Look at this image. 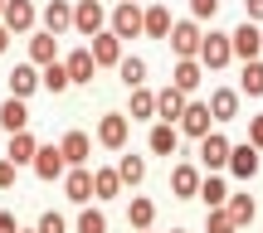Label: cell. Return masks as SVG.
I'll use <instances>...</instances> for the list:
<instances>
[{"instance_id": "74e56055", "label": "cell", "mask_w": 263, "mask_h": 233, "mask_svg": "<svg viewBox=\"0 0 263 233\" xmlns=\"http://www.w3.org/2000/svg\"><path fill=\"white\" fill-rule=\"evenodd\" d=\"M34 233H68V219L54 214V209H44V214H39V224H34Z\"/></svg>"}, {"instance_id": "d4e9b609", "label": "cell", "mask_w": 263, "mask_h": 233, "mask_svg": "<svg viewBox=\"0 0 263 233\" xmlns=\"http://www.w3.org/2000/svg\"><path fill=\"white\" fill-rule=\"evenodd\" d=\"M180 112H185V93H180V88H161L156 93V121H171V126H176Z\"/></svg>"}, {"instance_id": "484cf974", "label": "cell", "mask_w": 263, "mask_h": 233, "mask_svg": "<svg viewBox=\"0 0 263 233\" xmlns=\"http://www.w3.org/2000/svg\"><path fill=\"white\" fill-rule=\"evenodd\" d=\"M195 199H205V209H219L229 199V185L219 180V170H210V175H200V189H195Z\"/></svg>"}, {"instance_id": "52a82bcc", "label": "cell", "mask_w": 263, "mask_h": 233, "mask_svg": "<svg viewBox=\"0 0 263 233\" xmlns=\"http://www.w3.org/2000/svg\"><path fill=\"white\" fill-rule=\"evenodd\" d=\"M88 54H93L98 68H117V58H122L127 49H122V39H117L112 29H98V34L88 39Z\"/></svg>"}, {"instance_id": "7dc6e473", "label": "cell", "mask_w": 263, "mask_h": 233, "mask_svg": "<svg viewBox=\"0 0 263 233\" xmlns=\"http://www.w3.org/2000/svg\"><path fill=\"white\" fill-rule=\"evenodd\" d=\"M137 233H151V228H137Z\"/></svg>"}, {"instance_id": "f6af8a7d", "label": "cell", "mask_w": 263, "mask_h": 233, "mask_svg": "<svg viewBox=\"0 0 263 233\" xmlns=\"http://www.w3.org/2000/svg\"><path fill=\"white\" fill-rule=\"evenodd\" d=\"M20 233H34V228H20Z\"/></svg>"}, {"instance_id": "d6986e66", "label": "cell", "mask_w": 263, "mask_h": 233, "mask_svg": "<svg viewBox=\"0 0 263 233\" xmlns=\"http://www.w3.org/2000/svg\"><path fill=\"white\" fill-rule=\"evenodd\" d=\"M59 151H64L68 165H88V160H93V136H88V131H64Z\"/></svg>"}, {"instance_id": "836d02e7", "label": "cell", "mask_w": 263, "mask_h": 233, "mask_svg": "<svg viewBox=\"0 0 263 233\" xmlns=\"http://www.w3.org/2000/svg\"><path fill=\"white\" fill-rule=\"evenodd\" d=\"M127 93H132V121H146V117H156V93H151V88L146 83H141V88H127Z\"/></svg>"}, {"instance_id": "7c38bea8", "label": "cell", "mask_w": 263, "mask_h": 233, "mask_svg": "<svg viewBox=\"0 0 263 233\" xmlns=\"http://www.w3.org/2000/svg\"><path fill=\"white\" fill-rule=\"evenodd\" d=\"M229 49H234V58H244V63H249V58H258L263 54V29L254 25V19H244V25L229 34Z\"/></svg>"}, {"instance_id": "44dd1931", "label": "cell", "mask_w": 263, "mask_h": 233, "mask_svg": "<svg viewBox=\"0 0 263 233\" xmlns=\"http://www.w3.org/2000/svg\"><path fill=\"white\" fill-rule=\"evenodd\" d=\"M146 151H151V156H176V151H180V131L176 126H171V121H156V126H151V136H146Z\"/></svg>"}, {"instance_id": "cb8c5ba5", "label": "cell", "mask_w": 263, "mask_h": 233, "mask_svg": "<svg viewBox=\"0 0 263 233\" xmlns=\"http://www.w3.org/2000/svg\"><path fill=\"white\" fill-rule=\"evenodd\" d=\"M141 34L146 39H166L171 34V5H146L141 10Z\"/></svg>"}, {"instance_id": "ac0fdd59", "label": "cell", "mask_w": 263, "mask_h": 233, "mask_svg": "<svg viewBox=\"0 0 263 233\" xmlns=\"http://www.w3.org/2000/svg\"><path fill=\"white\" fill-rule=\"evenodd\" d=\"M239 102H244L239 88H215L205 107H210V117H215V121H239Z\"/></svg>"}, {"instance_id": "4316f807", "label": "cell", "mask_w": 263, "mask_h": 233, "mask_svg": "<svg viewBox=\"0 0 263 233\" xmlns=\"http://www.w3.org/2000/svg\"><path fill=\"white\" fill-rule=\"evenodd\" d=\"M224 209H229V219H234L239 228H249V224L258 219V199H254V195H229Z\"/></svg>"}, {"instance_id": "83f0119b", "label": "cell", "mask_w": 263, "mask_h": 233, "mask_svg": "<svg viewBox=\"0 0 263 233\" xmlns=\"http://www.w3.org/2000/svg\"><path fill=\"white\" fill-rule=\"evenodd\" d=\"M0 126H5V131H25V126H29L25 97H5V102H0Z\"/></svg>"}, {"instance_id": "277c9868", "label": "cell", "mask_w": 263, "mask_h": 233, "mask_svg": "<svg viewBox=\"0 0 263 233\" xmlns=\"http://www.w3.org/2000/svg\"><path fill=\"white\" fill-rule=\"evenodd\" d=\"M200 34H205V29H200V19H171V54L176 58H195L200 54Z\"/></svg>"}, {"instance_id": "f1b7e54d", "label": "cell", "mask_w": 263, "mask_h": 233, "mask_svg": "<svg viewBox=\"0 0 263 233\" xmlns=\"http://www.w3.org/2000/svg\"><path fill=\"white\" fill-rule=\"evenodd\" d=\"M117 180H122V189L132 185V189H137L141 185V180H146V156H117Z\"/></svg>"}, {"instance_id": "4fadbf2b", "label": "cell", "mask_w": 263, "mask_h": 233, "mask_svg": "<svg viewBox=\"0 0 263 233\" xmlns=\"http://www.w3.org/2000/svg\"><path fill=\"white\" fill-rule=\"evenodd\" d=\"M59 185H64V195L73 199V204H88V199H93V170L88 165H68Z\"/></svg>"}, {"instance_id": "9a60e30c", "label": "cell", "mask_w": 263, "mask_h": 233, "mask_svg": "<svg viewBox=\"0 0 263 233\" xmlns=\"http://www.w3.org/2000/svg\"><path fill=\"white\" fill-rule=\"evenodd\" d=\"M5 88H10V97H34L39 93V68L29 63V58H25V63H15L5 73Z\"/></svg>"}, {"instance_id": "ffe728a7", "label": "cell", "mask_w": 263, "mask_h": 233, "mask_svg": "<svg viewBox=\"0 0 263 233\" xmlns=\"http://www.w3.org/2000/svg\"><path fill=\"white\" fill-rule=\"evenodd\" d=\"M59 58V34H49V29H29V63L44 68Z\"/></svg>"}, {"instance_id": "ee69618b", "label": "cell", "mask_w": 263, "mask_h": 233, "mask_svg": "<svg viewBox=\"0 0 263 233\" xmlns=\"http://www.w3.org/2000/svg\"><path fill=\"white\" fill-rule=\"evenodd\" d=\"M10 39H15V34H10V29L0 25V54H5V49H10Z\"/></svg>"}, {"instance_id": "bcb514c9", "label": "cell", "mask_w": 263, "mask_h": 233, "mask_svg": "<svg viewBox=\"0 0 263 233\" xmlns=\"http://www.w3.org/2000/svg\"><path fill=\"white\" fill-rule=\"evenodd\" d=\"M171 233H185V228H171Z\"/></svg>"}, {"instance_id": "3957f363", "label": "cell", "mask_w": 263, "mask_h": 233, "mask_svg": "<svg viewBox=\"0 0 263 233\" xmlns=\"http://www.w3.org/2000/svg\"><path fill=\"white\" fill-rule=\"evenodd\" d=\"M107 29L117 39H141V0H117L107 15Z\"/></svg>"}, {"instance_id": "603a6c76", "label": "cell", "mask_w": 263, "mask_h": 233, "mask_svg": "<svg viewBox=\"0 0 263 233\" xmlns=\"http://www.w3.org/2000/svg\"><path fill=\"white\" fill-rule=\"evenodd\" d=\"M195 189H200V165L180 160V165L171 170V195L176 199H195Z\"/></svg>"}, {"instance_id": "30bf717a", "label": "cell", "mask_w": 263, "mask_h": 233, "mask_svg": "<svg viewBox=\"0 0 263 233\" xmlns=\"http://www.w3.org/2000/svg\"><path fill=\"white\" fill-rule=\"evenodd\" d=\"M258 165H263V156L249 146V141H244V146H234V141H229V160H224V170H229L234 180H254Z\"/></svg>"}, {"instance_id": "ab89813d", "label": "cell", "mask_w": 263, "mask_h": 233, "mask_svg": "<svg viewBox=\"0 0 263 233\" xmlns=\"http://www.w3.org/2000/svg\"><path fill=\"white\" fill-rule=\"evenodd\" d=\"M249 146L263 151V117H249Z\"/></svg>"}, {"instance_id": "2e32d148", "label": "cell", "mask_w": 263, "mask_h": 233, "mask_svg": "<svg viewBox=\"0 0 263 233\" xmlns=\"http://www.w3.org/2000/svg\"><path fill=\"white\" fill-rule=\"evenodd\" d=\"M205 83V63L200 58H176V68H171V88H180V93H195V88Z\"/></svg>"}, {"instance_id": "8fae6325", "label": "cell", "mask_w": 263, "mask_h": 233, "mask_svg": "<svg viewBox=\"0 0 263 233\" xmlns=\"http://www.w3.org/2000/svg\"><path fill=\"white\" fill-rule=\"evenodd\" d=\"M210 121H215V117H210V107L205 102H195V97H185V112H180L176 117V131H180V136H205V131H210Z\"/></svg>"}, {"instance_id": "7bdbcfd3", "label": "cell", "mask_w": 263, "mask_h": 233, "mask_svg": "<svg viewBox=\"0 0 263 233\" xmlns=\"http://www.w3.org/2000/svg\"><path fill=\"white\" fill-rule=\"evenodd\" d=\"M244 15L249 19H263V0H244Z\"/></svg>"}, {"instance_id": "1f68e13d", "label": "cell", "mask_w": 263, "mask_h": 233, "mask_svg": "<svg viewBox=\"0 0 263 233\" xmlns=\"http://www.w3.org/2000/svg\"><path fill=\"white\" fill-rule=\"evenodd\" d=\"M117 78H122V88H141V83H146V58L122 54V58H117Z\"/></svg>"}, {"instance_id": "7402d4cb", "label": "cell", "mask_w": 263, "mask_h": 233, "mask_svg": "<svg viewBox=\"0 0 263 233\" xmlns=\"http://www.w3.org/2000/svg\"><path fill=\"white\" fill-rule=\"evenodd\" d=\"M34 151H39V136L34 131H10V151H5V160L10 165H29V160H34Z\"/></svg>"}, {"instance_id": "9c48e42d", "label": "cell", "mask_w": 263, "mask_h": 233, "mask_svg": "<svg viewBox=\"0 0 263 233\" xmlns=\"http://www.w3.org/2000/svg\"><path fill=\"white\" fill-rule=\"evenodd\" d=\"M73 29L83 39H93L98 29H107V10H103V0H78L73 5Z\"/></svg>"}, {"instance_id": "8992f818", "label": "cell", "mask_w": 263, "mask_h": 233, "mask_svg": "<svg viewBox=\"0 0 263 233\" xmlns=\"http://www.w3.org/2000/svg\"><path fill=\"white\" fill-rule=\"evenodd\" d=\"M39 29L68 34V29H73V0H44V5H39Z\"/></svg>"}, {"instance_id": "5b68a950", "label": "cell", "mask_w": 263, "mask_h": 233, "mask_svg": "<svg viewBox=\"0 0 263 233\" xmlns=\"http://www.w3.org/2000/svg\"><path fill=\"white\" fill-rule=\"evenodd\" d=\"M0 25H5L10 34H29V29H39V5L34 0H5Z\"/></svg>"}, {"instance_id": "f35d334b", "label": "cell", "mask_w": 263, "mask_h": 233, "mask_svg": "<svg viewBox=\"0 0 263 233\" xmlns=\"http://www.w3.org/2000/svg\"><path fill=\"white\" fill-rule=\"evenodd\" d=\"M215 15H219V0H190V19L205 25V19H215Z\"/></svg>"}, {"instance_id": "e575fe53", "label": "cell", "mask_w": 263, "mask_h": 233, "mask_svg": "<svg viewBox=\"0 0 263 233\" xmlns=\"http://www.w3.org/2000/svg\"><path fill=\"white\" fill-rule=\"evenodd\" d=\"M127 224H132V228H151V224H156V204H151L146 195H132V204H127Z\"/></svg>"}, {"instance_id": "60d3db41", "label": "cell", "mask_w": 263, "mask_h": 233, "mask_svg": "<svg viewBox=\"0 0 263 233\" xmlns=\"http://www.w3.org/2000/svg\"><path fill=\"white\" fill-rule=\"evenodd\" d=\"M15 170H20V165H10V160H0V189H15Z\"/></svg>"}, {"instance_id": "d590c367", "label": "cell", "mask_w": 263, "mask_h": 233, "mask_svg": "<svg viewBox=\"0 0 263 233\" xmlns=\"http://www.w3.org/2000/svg\"><path fill=\"white\" fill-rule=\"evenodd\" d=\"M73 233H107V214H103V209H88V204H83V214H78Z\"/></svg>"}, {"instance_id": "7a4b0ae2", "label": "cell", "mask_w": 263, "mask_h": 233, "mask_svg": "<svg viewBox=\"0 0 263 233\" xmlns=\"http://www.w3.org/2000/svg\"><path fill=\"white\" fill-rule=\"evenodd\" d=\"M200 63H205V73H215V68H229L234 63V49H229V34H219V29H210V34H200Z\"/></svg>"}, {"instance_id": "6da1fadb", "label": "cell", "mask_w": 263, "mask_h": 233, "mask_svg": "<svg viewBox=\"0 0 263 233\" xmlns=\"http://www.w3.org/2000/svg\"><path fill=\"white\" fill-rule=\"evenodd\" d=\"M127 136H132V117L127 112H103L98 117V146L103 151H127Z\"/></svg>"}, {"instance_id": "b9f144b4", "label": "cell", "mask_w": 263, "mask_h": 233, "mask_svg": "<svg viewBox=\"0 0 263 233\" xmlns=\"http://www.w3.org/2000/svg\"><path fill=\"white\" fill-rule=\"evenodd\" d=\"M0 233H20V219L10 214V209H0Z\"/></svg>"}, {"instance_id": "8d00e7d4", "label": "cell", "mask_w": 263, "mask_h": 233, "mask_svg": "<svg viewBox=\"0 0 263 233\" xmlns=\"http://www.w3.org/2000/svg\"><path fill=\"white\" fill-rule=\"evenodd\" d=\"M205 233H239V224L229 219V209L219 204V209H210V214H205Z\"/></svg>"}, {"instance_id": "f546056e", "label": "cell", "mask_w": 263, "mask_h": 233, "mask_svg": "<svg viewBox=\"0 0 263 233\" xmlns=\"http://www.w3.org/2000/svg\"><path fill=\"white\" fill-rule=\"evenodd\" d=\"M39 88H49L54 97L73 88V83H68V68H64V58H54V63H44V68H39Z\"/></svg>"}, {"instance_id": "e0dca14e", "label": "cell", "mask_w": 263, "mask_h": 233, "mask_svg": "<svg viewBox=\"0 0 263 233\" xmlns=\"http://www.w3.org/2000/svg\"><path fill=\"white\" fill-rule=\"evenodd\" d=\"M64 68H68V83H73V88L93 83V73H98V63H93V54H88V44H83V49H68V54H64Z\"/></svg>"}, {"instance_id": "4dcf8cb0", "label": "cell", "mask_w": 263, "mask_h": 233, "mask_svg": "<svg viewBox=\"0 0 263 233\" xmlns=\"http://www.w3.org/2000/svg\"><path fill=\"white\" fill-rule=\"evenodd\" d=\"M122 195V180H117L112 165H98L93 170V199H117Z\"/></svg>"}, {"instance_id": "c3c4849f", "label": "cell", "mask_w": 263, "mask_h": 233, "mask_svg": "<svg viewBox=\"0 0 263 233\" xmlns=\"http://www.w3.org/2000/svg\"><path fill=\"white\" fill-rule=\"evenodd\" d=\"M0 10H5V0H0Z\"/></svg>"}, {"instance_id": "5bb4252c", "label": "cell", "mask_w": 263, "mask_h": 233, "mask_svg": "<svg viewBox=\"0 0 263 233\" xmlns=\"http://www.w3.org/2000/svg\"><path fill=\"white\" fill-rule=\"evenodd\" d=\"M224 160H229V136L224 131H205V136H200V165L205 170H224Z\"/></svg>"}, {"instance_id": "ba28073f", "label": "cell", "mask_w": 263, "mask_h": 233, "mask_svg": "<svg viewBox=\"0 0 263 233\" xmlns=\"http://www.w3.org/2000/svg\"><path fill=\"white\" fill-rule=\"evenodd\" d=\"M29 170H34L44 185H54V180H64L68 160H64V151H59V146H39V151H34V160H29Z\"/></svg>"}, {"instance_id": "d6a6232c", "label": "cell", "mask_w": 263, "mask_h": 233, "mask_svg": "<svg viewBox=\"0 0 263 233\" xmlns=\"http://www.w3.org/2000/svg\"><path fill=\"white\" fill-rule=\"evenodd\" d=\"M239 97H263V58H249L239 73Z\"/></svg>"}]
</instances>
